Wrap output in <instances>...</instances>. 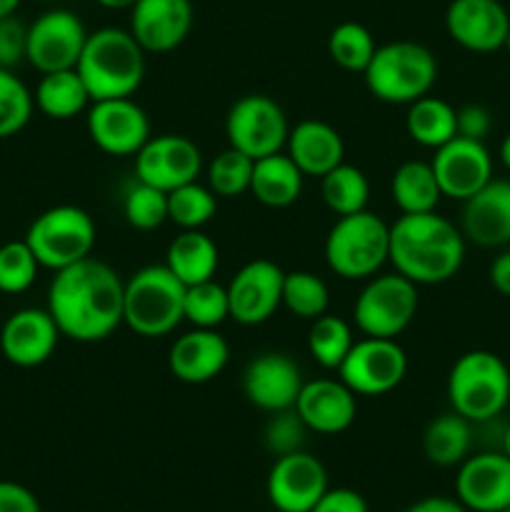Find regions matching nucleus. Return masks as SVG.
Segmentation results:
<instances>
[{
    "instance_id": "7ed1b4c3",
    "label": "nucleus",
    "mask_w": 510,
    "mask_h": 512,
    "mask_svg": "<svg viewBox=\"0 0 510 512\" xmlns=\"http://www.w3.org/2000/svg\"><path fill=\"white\" fill-rule=\"evenodd\" d=\"M75 70L93 100L133 98L145 78V50L130 30L100 28L88 33Z\"/></svg>"
},
{
    "instance_id": "4c0bfd02",
    "label": "nucleus",
    "mask_w": 510,
    "mask_h": 512,
    "mask_svg": "<svg viewBox=\"0 0 510 512\" xmlns=\"http://www.w3.org/2000/svg\"><path fill=\"white\" fill-rule=\"evenodd\" d=\"M283 305L303 320H315L328 313L330 290L315 273L293 270L283 280Z\"/></svg>"
},
{
    "instance_id": "a18cd8bd",
    "label": "nucleus",
    "mask_w": 510,
    "mask_h": 512,
    "mask_svg": "<svg viewBox=\"0 0 510 512\" xmlns=\"http://www.w3.org/2000/svg\"><path fill=\"white\" fill-rule=\"evenodd\" d=\"M455 120H458V135L460 138L480 140L485 143V138L493 130V118H490V110L485 105L468 103L463 108L455 110Z\"/></svg>"
},
{
    "instance_id": "f704fd0d",
    "label": "nucleus",
    "mask_w": 510,
    "mask_h": 512,
    "mask_svg": "<svg viewBox=\"0 0 510 512\" xmlns=\"http://www.w3.org/2000/svg\"><path fill=\"white\" fill-rule=\"evenodd\" d=\"M218 213V195L198 180L168 193V220L180 230H200Z\"/></svg>"
},
{
    "instance_id": "49530a36",
    "label": "nucleus",
    "mask_w": 510,
    "mask_h": 512,
    "mask_svg": "<svg viewBox=\"0 0 510 512\" xmlns=\"http://www.w3.org/2000/svg\"><path fill=\"white\" fill-rule=\"evenodd\" d=\"M310 512H368V503L353 488H328Z\"/></svg>"
},
{
    "instance_id": "bb28decb",
    "label": "nucleus",
    "mask_w": 510,
    "mask_h": 512,
    "mask_svg": "<svg viewBox=\"0 0 510 512\" xmlns=\"http://www.w3.org/2000/svg\"><path fill=\"white\" fill-rule=\"evenodd\" d=\"M220 263V250L210 235L203 230H180L165 253V265L170 273L188 288L215 278Z\"/></svg>"
},
{
    "instance_id": "f8f14e48",
    "label": "nucleus",
    "mask_w": 510,
    "mask_h": 512,
    "mask_svg": "<svg viewBox=\"0 0 510 512\" xmlns=\"http://www.w3.org/2000/svg\"><path fill=\"white\" fill-rule=\"evenodd\" d=\"M85 40H88V30L73 10H48L28 25L25 60L43 75L70 70L78 65Z\"/></svg>"
},
{
    "instance_id": "f257e3e1",
    "label": "nucleus",
    "mask_w": 510,
    "mask_h": 512,
    "mask_svg": "<svg viewBox=\"0 0 510 512\" xmlns=\"http://www.w3.org/2000/svg\"><path fill=\"white\" fill-rule=\"evenodd\" d=\"M125 283L103 260L93 255L50 280L48 313L60 335L75 343H100L123 325Z\"/></svg>"
},
{
    "instance_id": "423d86ee",
    "label": "nucleus",
    "mask_w": 510,
    "mask_h": 512,
    "mask_svg": "<svg viewBox=\"0 0 510 512\" xmlns=\"http://www.w3.org/2000/svg\"><path fill=\"white\" fill-rule=\"evenodd\" d=\"M185 285L168 265H145L125 283L123 323L140 338H165L185 320Z\"/></svg>"
},
{
    "instance_id": "2eb2a0df",
    "label": "nucleus",
    "mask_w": 510,
    "mask_h": 512,
    "mask_svg": "<svg viewBox=\"0 0 510 512\" xmlns=\"http://www.w3.org/2000/svg\"><path fill=\"white\" fill-rule=\"evenodd\" d=\"M88 135L108 155H135L150 138V120L133 98L93 100L88 108Z\"/></svg>"
},
{
    "instance_id": "de8ad7c7",
    "label": "nucleus",
    "mask_w": 510,
    "mask_h": 512,
    "mask_svg": "<svg viewBox=\"0 0 510 512\" xmlns=\"http://www.w3.org/2000/svg\"><path fill=\"white\" fill-rule=\"evenodd\" d=\"M0 512H40V503L25 485L0 480Z\"/></svg>"
},
{
    "instance_id": "473e14b6",
    "label": "nucleus",
    "mask_w": 510,
    "mask_h": 512,
    "mask_svg": "<svg viewBox=\"0 0 510 512\" xmlns=\"http://www.w3.org/2000/svg\"><path fill=\"white\" fill-rule=\"evenodd\" d=\"M320 193H323V203L328 205L330 213L340 218V215H353L365 210L370 198V183L363 170L340 163L338 168L320 178Z\"/></svg>"
},
{
    "instance_id": "58836bf2",
    "label": "nucleus",
    "mask_w": 510,
    "mask_h": 512,
    "mask_svg": "<svg viewBox=\"0 0 510 512\" xmlns=\"http://www.w3.org/2000/svg\"><path fill=\"white\" fill-rule=\"evenodd\" d=\"M123 215L135 230H155L168 220V193L135 178L123 193Z\"/></svg>"
},
{
    "instance_id": "3c124183",
    "label": "nucleus",
    "mask_w": 510,
    "mask_h": 512,
    "mask_svg": "<svg viewBox=\"0 0 510 512\" xmlns=\"http://www.w3.org/2000/svg\"><path fill=\"white\" fill-rule=\"evenodd\" d=\"M98 5H103L105 10H130L138 0H95Z\"/></svg>"
},
{
    "instance_id": "4be33fe9",
    "label": "nucleus",
    "mask_w": 510,
    "mask_h": 512,
    "mask_svg": "<svg viewBox=\"0 0 510 512\" xmlns=\"http://www.w3.org/2000/svg\"><path fill=\"white\" fill-rule=\"evenodd\" d=\"M63 338L48 308L15 310L0 330V353L18 368H38L53 358Z\"/></svg>"
},
{
    "instance_id": "6e6552de",
    "label": "nucleus",
    "mask_w": 510,
    "mask_h": 512,
    "mask_svg": "<svg viewBox=\"0 0 510 512\" xmlns=\"http://www.w3.org/2000/svg\"><path fill=\"white\" fill-rule=\"evenodd\" d=\"M95 220L78 205H55L30 223L25 243L38 258L40 268L53 273L90 258L95 248Z\"/></svg>"
},
{
    "instance_id": "0eeeda50",
    "label": "nucleus",
    "mask_w": 510,
    "mask_h": 512,
    "mask_svg": "<svg viewBox=\"0 0 510 512\" xmlns=\"http://www.w3.org/2000/svg\"><path fill=\"white\" fill-rule=\"evenodd\" d=\"M390 258V225L370 210L340 215L325 238V263L343 280H368Z\"/></svg>"
},
{
    "instance_id": "39448f33",
    "label": "nucleus",
    "mask_w": 510,
    "mask_h": 512,
    "mask_svg": "<svg viewBox=\"0 0 510 512\" xmlns=\"http://www.w3.org/2000/svg\"><path fill=\"white\" fill-rule=\"evenodd\" d=\"M363 78L373 98L390 105H410L430 95L438 80V60L425 45L395 40L375 48Z\"/></svg>"
},
{
    "instance_id": "7c9ffc66",
    "label": "nucleus",
    "mask_w": 510,
    "mask_h": 512,
    "mask_svg": "<svg viewBox=\"0 0 510 512\" xmlns=\"http://www.w3.org/2000/svg\"><path fill=\"white\" fill-rule=\"evenodd\" d=\"M405 130H408V135L418 145L438 150L440 145H445L458 135L455 108L448 100L435 98V95H423V98L408 105Z\"/></svg>"
},
{
    "instance_id": "f03ea898",
    "label": "nucleus",
    "mask_w": 510,
    "mask_h": 512,
    "mask_svg": "<svg viewBox=\"0 0 510 512\" xmlns=\"http://www.w3.org/2000/svg\"><path fill=\"white\" fill-rule=\"evenodd\" d=\"M388 260L415 285L448 283L463 268L465 235L435 210L400 215L390 225Z\"/></svg>"
},
{
    "instance_id": "393cba45",
    "label": "nucleus",
    "mask_w": 510,
    "mask_h": 512,
    "mask_svg": "<svg viewBox=\"0 0 510 512\" xmlns=\"http://www.w3.org/2000/svg\"><path fill=\"white\" fill-rule=\"evenodd\" d=\"M228 360V340L218 330L193 328L170 345L168 368L180 383L203 385L218 378Z\"/></svg>"
},
{
    "instance_id": "e433bc0d",
    "label": "nucleus",
    "mask_w": 510,
    "mask_h": 512,
    "mask_svg": "<svg viewBox=\"0 0 510 512\" xmlns=\"http://www.w3.org/2000/svg\"><path fill=\"white\" fill-rule=\"evenodd\" d=\"M183 315L193 328L215 330L230 318V298L228 288L213 280L195 283L185 288Z\"/></svg>"
},
{
    "instance_id": "ea45409f",
    "label": "nucleus",
    "mask_w": 510,
    "mask_h": 512,
    "mask_svg": "<svg viewBox=\"0 0 510 512\" xmlns=\"http://www.w3.org/2000/svg\"><path fill=\"white\" fill-rule=\"evenodd\" d=\"M35 100L28 85L8 68H0V140L18 135L33 118Z\"/></svg>"
},
{
    "instance_id": "c85d7f7f",
    "label": "nucleus",
    "mask_w": 510,
    "mask_h": 512,
    "mask_svg": "<svg viewBox=\"0 0 510 512\" xmlns=\"http://www.w3.org/2000/svg\"><path fill=\"white\" fill-rule=\"evenodd\" d=\"M33 100L35 108L50 120H70L83 113L88 103H93L83 78L75 68L45 73L35 88Z\"/></svg>"
},
{
    "instance_id": "5701e85b",
    "label": "nucleus",
    "mask_w": 510,
    "mask_h": 512,
    "mask_svg": "<svg viewBox=\"0 0 510 512\" xmlns=\"http://www.w3.org/2000/svg\"><path fill=\"white\" fill-rule=\"evenodd\" d=\"M295 413L313 433L338 435L355 423L358 395L343 380L315 378L303 383V390L295 400Z\"/></svg>"
},
{
    "instance_id": "1a4fd4ad",
    "label": "nucleus",
    "mask_w": 510,
    "mask_h": 512,
    "mask_svg": "<svg viewBox=\"0 0 510 512\" xmlns=\"http://www.w3.org/2000/svg\"><path fill=\"white\" fill-rule=\"evenodd\" d=\"M418 285L400 273L373 275L353 305L355 325L370 338H398L418 315Z\"/></svg>"
},
{
    "instance_id": "412c9836",
    "label": "nucleus",
    "mask_w": 510,
    "mask_h": 512,
    "mask_svg": "<svg viewBox=\"0 0 510 512\" xmlns=\"http://www.w3.org/2000/svg\"><path fill=\"white\" fill-rule=\"evenodd\" d=\"M190 0H138L130 8V33L145 53H170L193 30Z\"/></svg>"
},
{
    "instance_id": "9d476101",
    "label": "nucleus",
    "mask_w": 510,
    "mask_h": 512,
    "mask_svg": "<svg viewBox=\"0 0 510 512\" xmlns=\"http://www.w3.org/2000/svg\"><path fill=\"white\" fill-rule=\"evenodd\" d=\"M290 125L283 108L263 93H250L235 100L225 118L230 148L258 160L280 153L288 143Z\"/></svg>"
},
{
    "instance_id": "c9c22d12",
    "label": "nucleus",
    "mask_w": 510,
    "mask_h": 512,
    "mask_svg": "<svg viewBox=\"0 0 510 512\" xmlns=\"http://www.w3.org/2000/svg\"><path fill=\"white\" fill-rule=\"evenodd\" d=\"M375 38L363 23L345 20L335 25L328 38V55L335 65L348 73H363L375 55Z\"/></svg>"
},
{
    "instance_id": "ddd939ff",
    "label": "nucleus",
    "mask_w": 510,
    "mask_h": 512,
    "mask_svg": "<svg viewBox=\"0 0 510 512\" xmlns=\"http://www.w3.org/2000/svg\"><path fill=\"white\" fill-rule=\"evenodd\" d=\"M200 170L203 155L185 135H150L148 143L135 153V178L165 193L198 180Z\"/></svg>"
},
{
    "instance_id": "9b49d317",
    "label": "nucleus",
    "mask_w": 510,
    "mask_h": 512,
    "mask_svg": "<svg viewBox=\"0 0 510 512\" xmlns=\"http://www.w3.org/2000/svg\"><path fill=\"white\" fill-rule=\"evenodd\" d=\"M338 373L355 395L378 398L403 383L408 375V355L395 338L365 335L363 340H355Z\"/></svg>"
},
{
    "instance_id": "8fccbe9b",
    "label": "nucleus",
    "mask_w": 510,
    "mask_h": 512,
    "mask_svg": "<svg viewBox=\"0 0 510 512\" xmlns=\"http://www.w3.org/2000/svg\"><path fill=\"white\" fill-rule=\"evenodd\" d=\"M405 512H470L460 503L458 498H440V495H433V498H423L418 503L410 505Z\"/></svg>"
},
{
    "instance_id": "cd10ccee",
    "label": "nucleus",
    "mask_w": 510,
    "mask_h": 512,
    "mask_svg": "<svg viewBox=\"0 0 510 512\" xmlns=\"http://www.w3.org/2000/svg\"><path fill=\"white\" fill-rule=\"evenodd\" d=\"M303 178L298 165L288 153H273L253 163L250 193L268 208H288L303 193Z\"/></svg>"
},
{
    "instance_id": "864d4df0",
    "label": "nucleus",
    "mask_w": 510,
    "mask_h": 512,
    "mask_svg": "<svg viewBox=\"0 0 510 512\" xmlns=\"http://www.w3.org/2000/svg\"><path fill=\"white\" fill-rule=\"evenodd\" d=\"M500 160H503L505 168L510 170V133L505 135L503 143H500Z\"/></svg>"
},
{
    "instance_id": "79ce46f5",
    "label": "nucleus",
    "mask_w": 510,
    "mask_h": 512,
    "mask_svg": "<svg viewBox=\"0 0 510 512\" xmlns=\"http://www.w3.org/2000/svg\"><path fill=\"white\" fill-rule=\"evenodd\" d=\"M40 263L25 240H10L0 245V293H25L38 278Z\"/></svg>"
},
{
    "instance_id": "c756f323",
    "label": "nucleus",
    "mask_w": 510,
    "mask_h": 512,
    "mask_svg": "<svg viewBox=\"0 0 510 512\" xmlns=\"http://www.w3.org/2000/svg\"><path fill=\"white\" fill-rule=\"evenodd\" d=\"M473 445V423L455 410L438 415L423 433V453L438 468H455L470 455Z\"/></svg>"
},
{
    "instance_id": "4d7b16f0",
    "label": "nucleus",
    "mask_w": 510,
    "mask_h": 512,
    "mask_svg": "<svg viewBox=\"0 0 510 512\" xmlns=\"http://www.w3.org/2000/svg\"><path fill=\"white\" fill-rule=\"evenodd\" d=\"M503 512H510V508H508V510H503Z\"/></svg>"
},
{
    "instance_id": "5fc2aeb1",
    "label": "nucleus",
    "mask_w": 510,
    "mask_h": 512,
    "mask_svg": "<svg viewBox=\"0 0 510 512\" xmlns=\"http://www.w3.org/2000/svg\"><path fill=\"white\" fill-rule=\"evenodd\" d=\"M503 453L510 458V423L505 425V430H503Z\"/></svg>"
},
{
    "instance_id": "6ab92c4d",
    "label": "nucleus",
    "mask_w": 510,
    "mask_h": 512,
    "mask_svg": "<svg viewBox=\"0 0 510 512\" xmlns=\"http://www.w3.org/2000/svg\"><path fill=\"white\" fill-rule=\"evenodd\" d=\"M445 30L470 53H495L508 38L510 15L500 0H450Z\"/></svg>"
},
{
    "instance_id": "a211bd4d",
    "label": "nucleus",
    "mask_w": 510,
    "mask_h": 512,
    "mask_svg": "<svg viewBox=\"0 0 510 512\" xmlns=\"http://www.w3.org/2000/svg\"><path fill=\"white\" fill-rule=\"evenodd\" d=\"M455 495L470 512H503L510 508V458L503 450L468 455L458 465Z\"/></svg>"
},
{
    "instance_id": "c03bdc74",
    "label": "nucleus",
    "mask_w": 510,
    "mask_h": 512,
    "mask_svg": "<svg viewBox=\"0 0 510 512\" xmlns=\"http://www.w3.org/2000/svg\"><path fill=\"white\" fill-rule=\"evenodd\" d=\"M28 50V25L20 23L15 15L0 18V68L13 70L25 60Z\"/></svg>"
},
{
    "instance_id": "f3484780",
    "label": "nucleus",
    "mask_w": 510,
    "mask_h": 512,
    "mask_svg": "<svg viewBox=\"0 0 510 512\" xmlns=\"http://www.w3.org/2000/svg\"><path fill=\"white\" fill-rule=\"evenodd\" d=\"M285 273L273 260H250L228 285L230 318L240 325H260L283 305Z\"/></svg>"
},
{
    "instance_id": "dca6fc26",
    "label": "nucleus",
    "mask_w": 510,
    "mask_h": 512,
    "mask_svg": "<svg viewBox=\"0 0 510 512\" xmlns=\"http://www.w3.org/2000/svg\"><path fill=\"white\" fill-rule=\"evenodd\" d=\"M430 165H433L443 198L460 200V203L493 180V155L485 148V143L460 138V135L440 145Z\"/></svg>"
},
{
    "instance_id": "4468645a",
    "label": "nucleus",
    "mask_w": 510,
    "mask_h": 512,
    "mask_svg": "<svg viewBox=\"0 0 510 512\" xmlns=\"http://www.w3.org/2000/svg\"><path fill=\"white\" fill-rule=\"evenodd\" d=\"M328 490V473L305 450L278 455L268 473L265 493L278 512H310Z\"/></svg>"
},
{
    "instance_id": "aec40b11",
    "label": "nucleus",
    "mask_w": 510,
    "mask_h": 512,
    "mask_svg": "<svg viewBox=\"0 0 510 512\" xmlns=\"http://www.w3.org/2000/svg\"><path fill=\"white\" fill-rule=\"evenodd\" d=\"M303 375L298 363L283 353H263L250 360L243 370V393L250 405L265 413L295 408Z\"/></svg>"
},
{
    "instance_id": "09e8293b",
    "label": "nucleus",
    "mask_w": 510,
    "mask_h": 512,
    "mask_svg": "<svg viewBox=\"0 0 510 512\" xmlns=\"http://www.w3.org/2000/svg\"><path fill=\"white\" fill-rule=\"evenodd\" d=\"M488 278L490 285H493L503 298H510V250H503V253L490 263Z\"/></svg>"
},
{
    "instance_id": "6e6d98bb",
    "label": "nucleus",
    "mask_w": 510,
    "mask_h": 512,
    "mask_svg": "<svg viewBox=\"0 0 510 512\" xmlns=\"http://www.w3.org/2000/svg\"><path fill=\"white\" fill-rule=\"evenodd\" d=\"M503 48L508 50V53H510V30H508V38H505V45H503Z\"/></svg>"
},
{
    "instance_id": "37998d69",
    "label": "nucleus",
    "mask_w": 510,
    "mask_h": 512,
    "mask_svg": "<svg viewBox=\"0 0 510 512\" xmlns=\"http://www.w3.org/2000/svg\"><path fill=\"white\" fill-rule=\"evenodd\" d=\"M305 430L308 428L295 413V408L280 410V413H273L268 428H265V445L275 455L295 453V450H303L300 445L305 440Z\"/></svg>"
},
{
    "instance_id": "b1692460",
    "label": "nucleus",
    "mask_w": 510,
    "mask_h": 512,
    "mask_svg": "<svg viewBox=\"0 0 510 512\" xmlns=\"http://www.w3.org/2000/svg\"><path fill=\"white\" fill-rule=\"evenodd\" d=\"M460 230L480 248H503L510 243V180L493 178L463 200Z\"/></svg>"
},
{
    "instance_id": "a878e982",
    "label": "nucleus",
    "mask_w": 510,
    "mask_h": 512,
    "mask_svg": "<svg viewBox=\"0 0 510 512\" xmlns=\"http://www.w3.org/2000/svg\"><path fill=\"white\" fill-rule=\"evenodd\" d=\"M290 160L300 168V173L310 178H323L330 170L345 163V143L333 125L323 120H303L288 133Z\"/></svg>"
},
{
    "instance_id": "72a5a7b5",
    "label": "nucleus",
    "mask_w": 510,
    "mask_h": 512,
    "mask_svg": "<svg viewBox=\"0 0 510 512\" xmlns=\"http://www.w3.org/2000/svg\"><path fill=\"white\" fill-rule=\"evenodd\" d=\"M308 330V350L315 363L325 370H338L343 365L345 355L353 348V328L338 315H320L310 320Z\"/></svg>"
},
{
    "instance_id": "603ef678",
    "label": "nucleus",
    "mask_w": 510,
    "mask_h": 512,
    "mask_svg": "<svg viewBox=\"0 0 510 512\" xmlns=\"http://www.w3.org/2000/svg\"><path fill=\"white\" fill-rule=\"evenodd\" d=\"M23 0H0V18H8V15H15L18 5Z\"/></svg>"
},
{
    "instance_id": "2f4dec72",
    "label": "nucleus",
    "mask_w": 510,
    "mask_h": 512,
    "mask_svg": "<svg viewBox=\"0 0 510 512\" xmlns=\"http://www.w3.org/2000/svg\"><path fill=\"white\" fill-rule=\"evenodd\" d=\"M390 195L403 215L430 213L438 208L440 198H443L433 165L423 163V160H408L395 170L393 180H390Z\"/></svg>"
},
{
    "instance_id": "a19ab883",
    "label": "nucleus",
    "mask_w": 510,
    "mask_h": 512,
    "mask_svg": "<svg viewBox=\"0 0 510 512\" xmlns=\"http://www.w3.org/2000/svg\"><path fill=\"white\" fill-rule=\"evenodd\" d=\"M253 158L235 148H225L208 165V188L218 198H238L248 193L253 178Z\"/></svg>"
},
{
    "instance_id": "20e7f679",
    "label": "nucleus",
    "mask_w": 510,
    "mask_h": 512,
    "mask_svg": "<svg viewBox=\"0 0 510 512\" xmlns=\"http://www.w3.org/2000/svg\"><path fill=\"white\" fill-rule=\"evenodd\" d=\"M450 408L470 423H490L510 403V370L490 350H470L453 363L448 375Z\"/></svg>"
}]
</instances>
